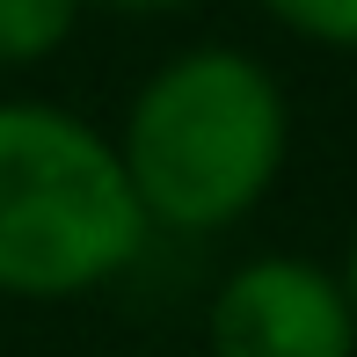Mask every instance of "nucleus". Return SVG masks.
I'll return each instance as SVG.
<instances>
[{
    "instance_id": "f257e3e1",
    "label": "nucleus",
    "mask_w": 357,
    "mask_h": 357,
    "mask_svg": "<svg viewBox=\"0 0 357 357\" xmlns=\"http://www.w3.org/2000/svg\"><path fill=\"white\" fill-rule=\"evenodd\" d=\"M117 160L153 234H226L291 160L284 80L241 44H190L132 88Z\"/></svg>"
},
{
    "instance_id": "f03ea898",
    "label": "nucleus",
    "mask_w": 357,
    "mask_h": 357,
    "mask_svg": "<svg viewBox=\"0 0 357 357\" xmlns=\"http://www.w3.org/2000/svg\"><path fill=\"white\" fill-rule=\"evenodd\" d=\"M146 226L117 139L66 102H0V299L66 306L117 284L146 255Z\"/></svg>"
},
{
    "instance_id": "7ed1b4c3",
    "label": "nucleus",
    "mask_w": 357,
    "mask_h": 357,
    "mask_svg": "<svg viewBox=\"0 0 357 357\" xmlns=\"http://www.w3.org/2000/svg\"><path fill=\"white\" fill-rule=\"evenodd\" d=\"M204 357H357L343 278L314 255H248L204 299Z\"/></svg>"
},
{
    "instance_id": "20e7f679",
    "label": "nucleus",
    "mask_w": 357,
    "mask_h": 357,
    "mask_svg": "<svg viewBox=\"0 0 357 357\" xmlns=\"http://www.w3.org/2000/svg\"><path fill=\"white\" fill-rule=\"evenodd\" d=\"M88 0H0V66H44L80 29Z\"/></svg>"
},
{
    "instance_id": "39448f33",
    "label": "nucleus",
    "mask_w": 357,
    "mask_h": 357,
    "mask_svg": "<svg viewBox=\"0 0 357 357\" xmlns=\"http://www.w3.org/2000/svg\"><path fill=\"white\" fill-rule=\"evenodd\" d=\"M278 29L321 52H357V0H255Z\"/></svg>"
},
{
    "instance_id": "423d86ee",
    "label": "nucleus",
    "mask_w": 357,
    "mask_h": 357,
    "mask_svg": "<svg viewBox=\"0 0 357 357\" xmlns=\"http://www.w3.org/2000/svg\"><path fill=\"white\" fill-rule=\"evenodd\" d=\"M95 8H109V15H183L197 0H95Z\"/></svg>"
},
{
    "instance_id": "0eeeda50",
    "label": "nucleus",
    "mask_w": 357,
    "mask_h": 357,
    "mask_svg": "<svg viewBox=\"0 0 357 357\" xmlns=\"http://www.w3.org/2000/svg\"><path fill=\"white\" fill-rule=\"evenodd\" d=\"M335 278H343V299H350V321H357V226L343 241V263H335Z\"/></svg>"
}]
</instances>
